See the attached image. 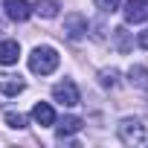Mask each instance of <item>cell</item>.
Returning <instances> with one entry per match:
<instances>
[{
	"label": "cell",
	"mask_w": 148,
	"mask_h": 148,
	"mask_svg": "<svg viewBox=\"0 0 148 148\" xmlns=\"http://www.w3.org/2000/svg\"><path fill=\"white\" fill-rule=\"evenodd\" d=\"M125 23H145L148 21V0H128L125 3Z\"/></svg>",
	"instance_id": "cell-6"
},
{
	"label": "cell",
	"mask_w": 148,
	"mask_h": 148,
	"mask_svg": "<svg viewBox=\"0 0 148 148\" xmlns=\"http://www.w3.org/2000/svg\"><path fill=\"white\" fill-rule=\"evenodd\" d=\"M116 79H119V70H113V67L99 73V82H102V87H113V84H116Z\"/></svg>",
	"instance_id": "cell-15"
},
{
	"label": "cell",
	"mask_w": 148,
	"mask_h": 148,
	"mask_svg": "<svg viewBox=\"0 0 148 148\" xmlns=\"http://www.w3.org/2000/svg\"><path fill=\"white\" fill-rule=\"evenodd\" d=\"M52 99L61 105V108H76L79 105V90H76V84L73 82H58L55 87H52Z\"/></svg>",
	"instance_id": "cell-3"
},
{
	"label": "cell",
	"mask_w": 148,
	"mask_h": 148,
	"mask_svg": "<svg viewBox=\"0 0 148 148\" xmlns=\"http://www.w3.org/2000/svg\"><path fill=\"white\" fill-rule=\"evenodd\" d=\"M113 38H116V49H119V52H128V49H131V38H128V29H125V26L113 29Z\"/></svg>",
	"instance_id": "cell-13"
},
{
	"label": "cell",
	"mask_w": 148,
	"mask_h": 148,
	"mask_svg": "<svg viewBox=\"0 0 148 148\" xmlns=\"http://www.w3.org/2000/svg\"><path fill=\"white\" fill-rule=\"evenodd\" d=\"M96 6H99L102 12H116V9H119V0H96Z\"/></svg>",
	"instance_id": "cell-16"
},
{
	"label": "cell",
	"mask_w": 148,
	"mask_h": 148,
	"mask_svg": "<svg viewBox=\"0 0 148 148\" xmlns=\"http://www.w3.org/2000/svg\"><path fill=\"white\" fill-rule=\"evenodd\" d=\"M64 35H67L70 41H82V38L87 35V18L79 15V12L67 15V18H64Z\"/></svg>",
	"instance_id": "cell-4"
},
{
	"label": "cell",
	"mask_w": 148,
	"mask_h": 148,
	"mask_svg": "<svg viewBox=\"0 0 148 148\" xmlns=\"http://www.w3.org/2000/svg\"><path fill=\"white\" fill-rule=\"evenodd\" d=\"M21 55L18 41H0V64H15Z\"/></svg>",
	"instance_id": "cell-10"
},
{
	"label": "cell",
	"mask_w": 148,
	"mask_h": 148,
	"mask_svg": "<svg viewBox=\"0 0 148 148\" xmlns=\"http://www.w3.org/2000/svg\"><path fill=\"white\" fill-rule=\"evenodd\" d=\"M32 119H35L41 128H49V125H55V110H52V105H47V102H38V105L32 108Z\"/></svg>",
	"instance_id": "cell-7"
},
{
	"label": "cell",
	"mask_w": 148,
	"mask_h": 148,
	"mask_svg": "<svg viewBox=\"0 0 148 148\" xmlns=\"http://www.w3.org/2000/svg\"><path fill=\"white\" fill-rule=\"evenodd\" d=\"M116 131H119V139L125 145H142L145 142V128L139 119H122Z\"/></svg>",
	"instance_id": "cell-2"
},
{
	"label": "cell",
	"mask_w": 148,
	"mask_h": 148,
	"mask_svg": "<svg viewBox=\"0 0 148 148\" xmlns=\"http://www.w3.org/2000/svg\"><path fill=\"white\" fill-rule=\"evenodd\" d=\"M128 82H131V84H136V87H145V84H148V70H145L142 64L131 67V70H128Z\"/></svg>",
	"instance_id": "cell-11"
},
{
	"label": "cell",
	"mask_w": 148,
	"mask_h": 148,
	"mask_svg": "<svg viewBox=\"0 0 148 148\" xmlns=\"http://www.w3.org/2000/svg\"><path fill=\"white\" fill-rule=\"evenodd\" d=\"M3 119H6V125H9V128H18V131H21V128H26V116H23V113L6 110V113H3Z\"/></svg>",
	"instance_id": "cell-14"
},
{
	"label": "cell",
	"mask_w": 148,
	"mask_h": 148,
	"mask_svg": "<svg viewBox=\"0 0 148 148\" xmlns=\"http://www.w3.org/2000/svg\"><path fill=\"white\" fill-rule=\"evenodd\" d=\"M23 90H26V84L21 82V76H3V79H0V93L18 96V93H23Z\"/></svg>",
	"instance_id": "cell-9"
},
{
	"label": "cell",
	"mask_w": 148,
	"mask_h": 148,
	"mask_svg": "<svg viewBox=\"0 0 148 148\" xmlns=\"http://www.w3.org/2000/svg\"><path fill=\"white\" fill-rule=\"evenodd\" d=\"M139 47L148 49V32H139Z\"/></svg>",
	"instance_id": "cell-17"
},
{
	"label": "cell",
	"mask_w": 148,
	"mask_h": 148,
	"mask_svg": "<svg viewBox=\"0 0 148 148\" xmlns=\"http://www.w3.org/2000/svg\"><path fill=\"white\" fill-rule=\"evenodd\" d=\"M32 12H38L41 18H47V21H49V18H55V15H58V3H55V0H38Z\"/></svg>",
	"instance_id": "cell-12"
},
{
	"label": "cell",
	"mask_w": 148,
	"mask_h": 148,
	"mask_svg": "<svg viewBox=\"0 0 148 148\" xmlns=\"http://www.w3.org/2000/svg\"><path fill=\"white\" fill-rule=\"evenodd\" d=\"M58 52L52 49V47H35L32 49V55H29V70L32 73H38V76H49V73L58 67Z\"/></svg>",
	"instance_id": "cell-1"
},
{
	"label": "cell",
	"mask_w": 148,
	"mask_h": 148,
	"mask_svg": "<svg viewBox=\"0 0 148 148\" xmlns=\"http://www.w3.org/2000/svg\"><path fill=\"white\" fill-rule=\"evenodd\" d=\"M82 125H84V122H82L79 116H64V119L58 122V139H70L73 134L82 131Z\"/></svg>",
	"instance_id": "cell-8"
},
{
	"label": "cell",
	"mask_w": 148,
	"mask_h": 148,
	"mask_svg": "<svg viewBox=\"0 0 148 148\" xmlns=\"http://www.w3.org/2000/svg\"><path fill=\"white\" fill-rule=\"evenodd\" d=\"M3 12H6V18H9V21L23 23V21H29L32 6H29V0H3Z\"/></svg>",
	"instance_id": "cell-5"
}]
</instances>
